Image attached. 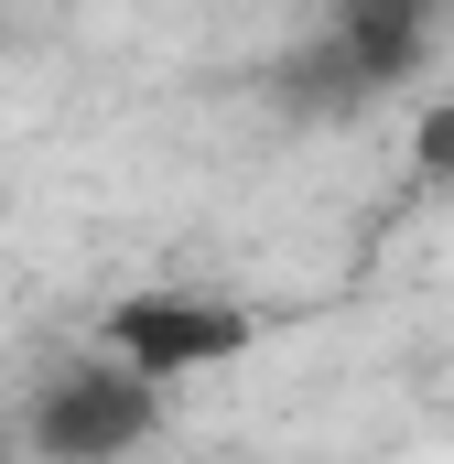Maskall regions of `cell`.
<instances>
[{"label":"cell","mask_w":454,"mask_h":464,"mask_svg":"<svg viewBox=\"0 0 454 464\" xmlns=\"http://www.w3.org/2000/svg\"><path fill=\"white\" fill-rule=\"evenodd\" d=\"M33 454L44 464H130L163 432V389L130 378L119 356H65L44 389H33Z\"/></svg>","instance_id":"6da1fadb"},{"label":"cell","mask_w":454,"mask_h":464,"mask_svg":"<svg viewBox=\"0 0 454 464\" xmlns=\"http://www.w3.org/2000/svg\"><path fill=\"white\" fill-rule=\"evenodd\" d=\"M249 346H260V314L249 303H217V292H130L98 324V356H119L152 389H173L195 367H227V356H249Z\"/></svg>","instance_id":"7a4b0ae2"},{"label":"cell","mask_w":454,"mask_h":464,"mask_svg":"<svg viewBox=\"0 0 454 464\" xmlns=\"http://www.w3.org/2000/svg\"><path fill=\"white\" fill-rule=\"evenodd\" d=\"M325 54H336V76L357 87V109L379 98V87H400L411 65H422V11H400V0H357L325 22Z\"/></svg>","instance_id":"3957f363"},{"label":"cell","mask_w":454,"mask_h":464,"mask_svg":"<svg viewBox=\"0 0 454 464\" xmlns=\"http://www.w3.org/2000/svg\"><path fill=\"white\" fill-rule=\"evenodd\" d=\"M411 173L454 184V98H422V119H411Z\"/></svg>","instance_id":"277c9868"}]
</instances>
